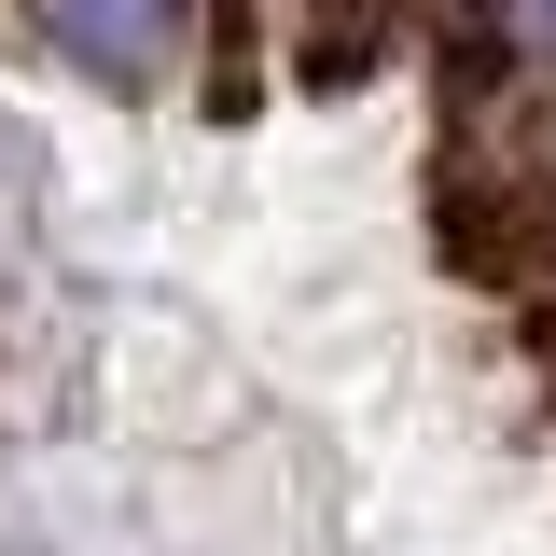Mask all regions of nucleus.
Returning <instances> with one entry per match:
<instances>
[{
    "label": "nucleus",
    "mask_w": 556,
    "mask_h": 556,
    "mask_svg": "<svg viewBox=\"0 0 556 556\" xmlns=\"http://www.w3.org/2000/svg\"><path fill=\"white\" fill-rule=\"evenodd\" d=\"M501 14H515V42H543V56H556V0H501Z\"/></svg>",
    "instance_id": "f03ea898"
},
{
    "label": "nucleus",
    "mask_w": 556,
    "mask_h": 556,
    "mask_svg": "<svg viewBox=\"0 0 556 556\" xmlns=\"http://www.w3.org/2000/svg\"><path fill=\"white\" fill-rule=\"evenodd\" d=\"M42 28H56L70 70H98V84H167L181 70V28H195V0H28Z\"/></svg>",
    "instance_id": "f257e3e1"
}]
</instances>
